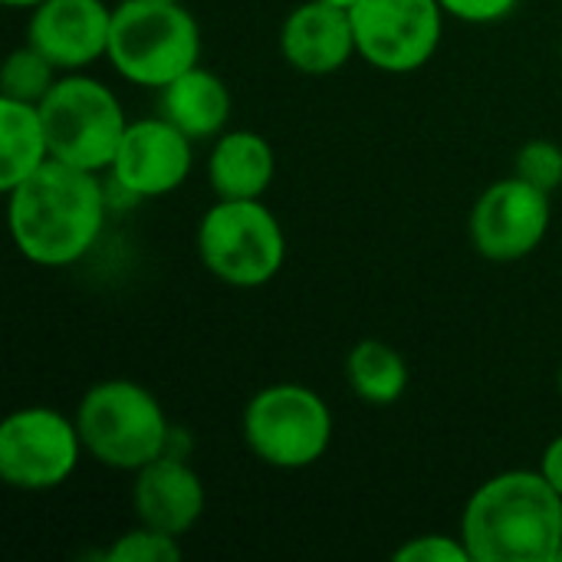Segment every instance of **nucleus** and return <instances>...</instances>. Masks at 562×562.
<instances>
[{"label":"nucleus","instance_id":"1a4fd4ad","mask_svg":"<svg viewBox=\"0 0 562 562\" xmlns=\"http://www.w3.org/2000/svg\"><path fill=\"white\" fill-rule=\"evenodd\" d=\"M359 56L389 76H408L431 63L445 36L438 0H359L352 10Z\"/></svg>","mask_w":562,"mask_h":562},{"label":"nucleus","instance_id":"cd10ccee","mask_svg":"<svg viewBox=\"0 0 562 562\" xmlns=\"http://www.w3.org/2000/svg\"><path fill=\"white\" fill-rule=\"evenodd\" d=\"M560 59H562V36H560Z\"/></svg>","mask_w":562,"mask_h":562},{"label":"nucleus","instance_id":"2eb2a0df","mask_svg":"<svg viewBox=\"0 0 562 562\" xmlns=\"http://www.w3.org/2000/svg\"><path fill=\"white\" fill-rule=\"evenodd\" d=\"M277 175L273 145L254 128L221 132L207 158V181L217 198H263Z\"/></svg>","mask_w":562,"mask_h":562},{"label":"nucleus","instance_id":"9d476101","mask_svg":"<svg viewBox=\"0 0 562 562\" xmlns=\"http://www.w3.org/2000/svg\"><path fill=\"white\" fill-rule=\"evenodd\" d=\"M553 194L510 175L481 191L471 207V247L494 263H517L530 257L550 234Z\"/></svg>","mask_w":562,"mask_h":562},{"label":"nucleus","instance_id":"dca6fc26","mask_svg":"<svg viewBox=\"0 0 562 562\" xmlns=\"http://www.w3.org/2000/svg\"><path fill=\"white\" fill-rule=\"evenodd\" d=\"M161 92V115L175 122L188 138H217L234 112V95L227 82L204 69L201 63L181 72L175 82H168Z\"/></svg>","mask_w":562,"mask_h":562},{"label":"nucleus","instance_id":"a878e982","mask_svg":"<svg viewBox=\"0 0 562 562\" xmlns=\"http://www.w3.org/2000/svg\"><path fill=\"white\" fill-rule=\"evenodd\" d=\"M323 3H333V7H342V10H352L359 0H323Z\"/></svg>","mask_w":562,"mask_h":562},{"label":"nucleus","instance_id":"a211bd4d","mask_svg":"<svg viewBox=\"0 0 562 562\" xmlns=\"http://www.w3.org/2000/svg\"><path fill=\"white\" fill-rule=\"evenodd\" d=\"M346 382L362 405L389 408L408 389V366L395 346L382 339H362L346 356Z\"/></svg>","mask_w":562,"mask_h":562},{"label":"nucleus","instance_id":"0eeeda50","mask_svg":"<svg viewBox=\"0 0 562 562\" xmlns=\"http://www.w3.org/2000/svg\"><path fill=\"white\" fill-rule=\"evenodd\" d=\"M250 454L277 471L313 468L333 441V412L326 398L296 382L260 389L240 418Z\"/></svg>","mask_w":562,"mask_h":562},{"label":"nucleus","instance_id":"ddd939ff","mask_svg":"<svg viewBox=\"0 0 562 562\" xmlns=\"http://www.w3.org/2000/svg\"><path fill=\"white\" fill-rule=\"evenodd\" d=\"M280 56L303 76H333L359 56L352 13L323 0L296 3L280 26Z\"/></svg>","mask_w":562,"mask_h":562},{"label":"nucleus","instance_id":"5701e85b","mask_svg":"<svg viewBox=\"0 0 562 562\" xmlns=\"http://www.w3.org/2000/svg\"><path fill=\"white\" fill-rule=\"evenodd\" d=\"M438 3L445 7L448 16L461 23H474V26L501 23L520 7V0H438Z\"/></svg>","mask_w":562,"mask_h":562},{"label":"nucleus","instance_id":"20e7f679","mask_svg":"<svg viewBox=\"0 0 562 562\" xmlns=\"http://www.w3.org/2000/svg\"><path fill=\"white\" fill-rule=\"evenodd\" d=\"M72 418L86 454L112 471L135 474L171 451V425L161 402L132 379L92 385Z\"/></svg>","mask_w":562,"mask_h":562},{"label":"nucleus","instance_id":"6ab92c4d","mask_svg":"<svg viewBox=\"0 0 562 562\" xmlns=\"http://www.w3.org/2000/svg\"><path fill=\"white\" fill-rule=\"evenodd\" d=\"M56 79H59V69H56L33 43H23V46H16V49L7 56V63H3V72H0V95L40 105V102L49 95V89L56 86Z\"/></svg>","mask_w":562,"mask_h":562},{"label":"nucleus","instance_id":"412c9836","mask_svg":"<svg viewBox=\"0 0 562 562\" xmlns=\"http://www.w3.org/2000/svg\"><path fill=\"white\" fill-rule=\"evenodd\" d=\"M514 175L530 181L533 188L553 194L562 184V148L550 138L527 142L514 158Z\"/></svg>","mask_w":562,"mask_h":562},{"label":"nucleus","instance_id":"7ed1b4c3","mask_svg":"<svg viewBox=\"0 0 562 562\" xmlns=\"http://www.w3.org/2000/svg\"><path fill=\"white\" fill-rule=\"evenodd\" d=\"M105 59L125 82L165 89L201 63V26L181 0H122Z\"/></svg>","mask_w":562,"mask_h":562},{"label":"nucleus","instance_id":"4be33fe9","mask_svg":"<svg viewBox=\"0 0 562 562\" xmlns=\"http://www.w3.org/2000/svg\"><path fill=\"white\" fill-rule=\"evenodd\" d=\"M395 562H474L461 533L458 537H445V533H425V537H412L405 540L395 553Z\"/></svg>","mask_w":562,"mask_h":562},{"label":"nucleus","instance_id":"4468645a","mask_svg":"<svg viewBox=\"0 0 562 562\" xmlns=\"http://www.w3.org/2000/svg\"><path fill=\"white\" fill-rule=\"evenodd\" d=\"M132 507H135L138 524L155 527L171 537H184L204 517L207 494H204L198 471L184 458L165 451L161 458L135 471Z\"/></svg>","mask_w":562,"mask_h":562},{"label":"nucleus","instance_id":"c756f323","mask_svg":"<svg viewBox=\"0 0 562 562\" xmlns=\"http://www.w3.org/2000/svg\"><path fill=\"white\" fill-rule=\"evenodd\" d=\"M181 3H184V0H181Z\"/></svg>","mask_w":562,"mask_h":562},{"label":"nucleus","instance_id":"39448f33","mask_svg":"<svg viewBox=\"0 0 562 562\" xmlns=\"http://www.w3.org/2000/svg\"><path fill=\"white\" fill-rule=\"evenodd\" d=\"M204 270L237 290L267 286L286 263V234L263 198H217L198 224Z\"/></svg>","mask_w":562,"mask_h":562},{"label":"nucleus","instance_id":"423d86ee","mask_svg":"<svg viewBox=\"0 0 562 562\" xmlns=\"http://www.w3.org/2000/svg\"><path fill=\"white\" fill-rule=\"evenodd\" d=\"M40 112L49 138V155L56 161L99 175L112 168V158L132 122L119 95L86 72H63L49 95L40 102Z\"/></svg>","mask_w":562,"mask_h":562},{"label":"nucleus","instance_id":"aec40b11","mask_svg":"<svg viewBox=\"0 0 562 562\" xmlns=\"http://www.w3.org/2000/svg\"><path fill=\"white\" fill-rule=\"evenodd\" d=\"M184 557L181 537L161 533L155 527L138 524L135 530H125L105 553L102 560L109 562H178Z\"/></svg>","mask_w":562,"mask_h":562},{"label":"nucleus","instance_id":"f03ea898","mask_svg":"<svg viewBox=\"0 0 562 562\" xmlns=\"http://www.w3.org/2000/svg\"><path fill=\"white\" fill-rule=\"evenodd\" d=\"M461 540L474 562H560L562 494L540 468L501 471L464 504Z\"/></svg>","mask_w":562,"mask_h":562},{"label":"nucleus","instance_id":"b1692460","mask_svg":"<svg viewBox=\"0 0 562 562\" xmlns=\"http://www.w3.org/2000/svg\"><path fill=\"white\" fill-rule=\"evenodd\" d=\"M540 471H543V477L562 494V435H557V438L543 448Z\"/></svg>","mask_w":562,"mask_h":562},{"label":"nucleus","instance_id":"c85d7f7f","mask_svg":"<svg viewBox=\"0 0 562 562\" xmlns=\"http://www.w3.org/2000/svg\"><path fill=\"white\" fill-rule=\"evenodd\" d=\"M560 562H562V550H560Z\"/></svg>","mask_w":562,"mask_h":562},{"label":"nucleus","instance_id":"393cba45","mask_svg":"<svg viewBox=\"0 0 562 562\" xmlns=\"http://www.w3.org/2000/svg\"><path fill=\"white\" fill-rule=\"evenodd\" d=\"M0 3L16 7V10H33V7H36V3H43V0H0Z\"/></svg>","mask_w":562,"mask_h":562},{"label":"nucleus","instance_id":"9b49d317","mask_svg":"<svg viewBox=\"0 0 562 562\" xmlns=\"http://www.w3.org/2000/svg\"><path fill=\"white\" fill-rule=\"evenodd\" d=\"M194 138H188L175 122L165 115L132 119L122 145L112 158V181L138 201L165 198L178 191L194 165Z\"/></svg>","mask_w":562,"mask_h":562},{"label":"nucleus","instance_id":"f3484780","mask_svg":"<svg viewBox=\"0 0 562 562\" xmlns=\"http://www.w3.org/2000/svg\"><path fill=\"white\" fill-rule=\"evenodd\" d=\"M49 158L40 105L0 95V191H13Z\"/></svg>","mask_w":562,"mask_h":562},{"label":"nucleus","instance_id":"f8f14e48","mask_svg":"<svg viewBox=\"0 0 562 562\" xmlns=\"http://www.w3.org/2000/svg\"><path fill=\"white\" fill-rule=\"evenodd\" d=\"M112 7L102 0H43L30 10L26 43L59 72H82L109 56Z\"/></svg>","mask_w":562,"mask_h":562},{"label":"nucleus","instance_id":"f257e3e1","mask_svg":"<svg viewBox=\"0 0 562 562\" xmlns=\"http://www.w3.org/2000/svg\"><path fill=\"white\" fill-rule=\"evenodd\" d=\"M109 194L99 171L49 158L7 191L13 247L36 267H72L102 237Z\"/></svg>","mask_w":562,"mask_h":562},{"label":"nucleus","instance_id":"6e6552de","mask_svg":"<svg viewBox=\"0 0 562 562\" xmlns=\"http://www.w3.org/2000/svg\"><path fill=\"white\" fill-rule=\"evenodd\" d=\"M82 454L76 418L49 405L16 408L0 425V477L13 491H56L72 477Z\"/></svg>","mask_w":562,"mask_h":562},{"label":"nucleus","instance_id":"bb28decb","mask_svg":"<svg viewBox=\"0 0 562 562\" xmlns=\"http://www.w3.org/2000/svg\"><path fill=\"white\" fill-rule=\"evenodd\" d=\"M560 398H562V369H560Z\"/></svg>","mask_w":562,"mask_h":562}]
</instances>
